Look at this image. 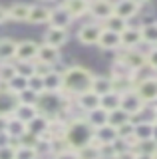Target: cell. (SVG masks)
<instances>
[{
  "label": "cell",
  "instance_id": "obj_1",
  "mask_svg": "<svg viewBox=\"0 0 157 159\" xmlns=\"http://www.w3.org/2000/svg\"><path fill=\"white\" fill-rule=\"evenodd\" d=\"M72 103H74V98L70 93L62 92H44L40 93V99H38V111L48 116L50 119H56V117H66L68 119V113L72 111Z\"/></svg>",
  "mask_w": 157,
  "mask_h": 159
},
{
  "label": "cell",
  "instance_id": "obj_2",
  "mask_svg": "<svg viewBox=\"0 0 157 159\" xmlns=\"http://www.w3.org/2000/svg\"><path fill=\"white\" fill-rule=\"evenodd\" d=\"M94 135H96V129L86 119V116H72L68 119L64 137H66L68 145L72 149H80V147L87 145V143H92L94 141Z\"/></svg>",
  "mask_w": 157,
  "mask_h": 159
},
{
  "label": "cell",
  "instance_id": "obj_3",
  "mask_svg": "<svg viewBox=\"0 0 157 159\" xmlns=\"http://www.w3.org/2000/svg\"><path fill=\"white\" fill-rule=\"evenodd\" d=\"M94 74L84 66H70L64 72V92L70 93L72 98L92 89Z\"/></svg>",
  "mask_w": 157,
  "mask_h": 159
},
{
  "label": "cell",
  "instance_id": "obj_4",
  "mask_svg": "<svg viewBox=\"0 0 157 159\" xmlns=\"http://www.w3.org/2000/svg\"><path fill=\"white\" fill-rule=\"evenodd\" d=\"M117 60L121 64H125L133 74H139L147 68V54H143L139 48H129V50L121 48L117 52Z\"/></svg>",
  "mask_w": 157,
  "mask_h": 159
},
{
  "label": "cell",
  "instance_id": "obj_5",
  "mask_svg": "<svg viewBox=\"0 0 157 159\" xmlns=\"http://www.w3.org/2000/svg\"><path fill=\"white\" fill-rule=\"evenodd\" d=\"M135 92L139 93V98L143 99L147 106L157 103V76L139 78V82L135 84Z\"/></svg>",
  "mask_w": 157,
  "mask_h": 159
},
{
  "label": "cell",
  "instance_id": "obj_6",
  "mask_svg": "<svg viewBox=\"0 0 157 159\" xmlns=\"http://www.w3.org/2000/svg\"><path fill=\"white\" fill-rule=\"evenodd\" d=\"M101 26L100 22H96V20H92V22H86L82 24L80 30H78V40H80L82 44H86V46H97V42H100V36H101Z\"/></svg>",
  "mask_w": 157,
  "mask_h": 159
},
{
  "label": "cell",
  "instance_id": "obj_7",
  "mask_svg": "<svg viewBox=\"0 0 157 159\" xmlns=\"http://www.w3.org/2000/svg\"><path fill=\"white\" fill-rule=\"evenodd\" d=\"M145 106H147V103L139 98V93H137L135 89L121 93V109H125V111L133 117V121H135L137 116H141V113L145 111Z\"/></svg>",
  "mask_w": 157,
  "mask_h": 159
},
{
  "label": "cell",
  "instance_id": "obj_8",
  "mask_svg": "<svg viewBox=\"0 0 157 159\" xmlns=\"http://www.w3.org/2000/svg\"><path fill=\"white\" fill-rule=\"evenodd\" d=\"M111 14H114V2H111V0H92L90 12H87V16L92 20L104 24Z\"/></svg>",
  "mask_w": 157,
  "mask_h": 159
},
{
  "label": "cell",
  "instance_id": "obj_9",
  "mask_svg": "<svg viewBox=\"0 0 157 159\" xmlns=\"http://www.w3.org/2000/svg\"><path fill=\"white\" fill-rule=\"evenodd\" d=\"M18 103H20V99H18V93L10 92L8 88H0V116L2 117H10L16 113L18 109Z\"/></svg>",
  "mask_w": 157,
  "mask_h": 159
},
{
  "label": "cell",
  "instance_id": "obj_10",
  "mask_svg": "<svg viewBox=\"0 0 157 159\" xmlns=\"http://www.w3.org/2000/svg\"><path fill=\"white\" fill-rule=\"evenodd\" d=\"M97 48L104 50V52H119L121 50V34L111 32V30H101L100 42H97Z\"/></svg>",
  "mask_w": 157,
  "mask_h": 159
},
{
  "label": "cell",
  "instance_id": "obj_11",
  "mask_svg": "<svg viewBox=\"0 0 157 159\" xmlns=\"http://www.w3.org/2000/svg\"><path fill=\"white\" fill-rule=\"evenodd\" d=\"M70 40V32L68 28H56V26H50L44 32V42L50 44V46H56V48H62L64 44Z\"/></svg>",
  "mask_w": 157,
  "mask_h": 159
},
{
  "label": "cell",
  "instance_id": "obj_12",
  "mask_svg": "<svg viewBox=\"0 0 157 159\" xmlns=\"http://www.w3.org/2000/svg\"><path fill=\"white\" fill-rule=\"evenodd\" d=\"M74 102H76V106L80 111H84V116L87 111H92V109L100 107V96H97L96 92H92V89H87V92L80 93V96L74 98Z\"/></svg>",
  "mask_w": 157,
  "mask_h": 159
},
{
  "label": "cell",
  "instance_id": "obj_13",
  "mask_svg": "<svg viewBox=\"0 0 157 159\" xmlns=\"http://www.w3.org/2000/svg\"><path fill=\"white\" fill-rule=\"evenodd\" d=\"M38 48L40 44L34 40H22L16 46V60H26V62H34L38 58Z\"/></svg>",
  "mask_w": 157,
  "mask_h": 159
},
{
  "label": "cell",
  "instance_id": "obj_14",
  "mask_svg": "<svg viewBox=\"0 0 157 159\" xmlns=\"http://www.w3.org/2000/svg\"><path fill=\"white\" fill-rule=\"evenodd\" d=\"M36 60H40V62L50 64V66L56 68V64L62 60V52H60V48L50 46V44L42 42V44H40V48H38V58H36Z\"/></svg>",
  "mask_w": 157,
  "mask_h": 159
},
{
  "label": "cell",
  "instance_id": "obj_15",
  "mask_svg": "<svg viewBox=\"0 0 157 159\" xmlns=\"http://www.w3.org/2000/svg\"><path fill=\"white\" fill-rule=\"evenodd\" d=\"M72 22H74V18H72V14L68 12L66 8L62 6H56V8H52V14H50V26H56V28H68L70 30L72 26Z\"/></svg>",
  "mask_w": 157,
  "mask_h": 159
},
{
  "label": "cell",
  "instance_id": "obj_16",
  "mask_svg": "<svg viewBox=\"0 0 157 159\" xmlns=\"http://www.w3.org/2000/svg\"><path fill=\"white\" fill-rule=\"evenodd\" d=\"M139 4H135L133 0H117V2H114V14H117V16L125 18L127 22H129L131 18L137 16V12H139Z\"/></svg>",
  "mask_w": 157,
  "mask_h": 159
},
{
  "label": "cell",
  "instance_id": "obj_17",
  "mask_svg": "<svg viewBox=\"0 0 157 159\" xmlns=\"http://www.w3.org/2000/svg\"><path fill=\"white\" fill-rule=\"evenodd\" d=\"M48 127H50V117L40 113V111H38V116L34 117L32 121H28V131L34 133V135H38L40 139H46Z\"/></svg>",
  "mask_w": 157,
  "mask_h": 159
},
{
  "label": "cell",
  "instance_id": "obj_18",
  "mask_svg": "<svg viewBox=\"0 0 157 159\" xmlns=\"http://www.w3.org/2000/svg\"><path fill=\"white\" fill-rule=\"evenodd\" d=\"M141 44H143V38H141V28L127 26L125 32H121V48H125V50L139 48Z\"/></svg>",
  "mask_w": 157,
  "mask_h": 159
},
{
  "label": "cell",
  "instance_id": "obj_19",
  "mask_svg": "<svg viewBox=\"0 0 157 159\" xmlns=\"http://www.w3.org/2000/svg\"><path fill=\"white\" fill-rule=\"evenodd\" d=\"M90 4H92V0H64L62 6L72 14L74 20H76V18H82L90 12Z\"/></svg>",
  "mask_w": 157,
  "mask_h": 159
},
{
  "label": "cell",
  "instance_id": "obj_20",
  "mask_svg": "<svg viewBox=\"0 0 157 159\" xmlns=\"http://www.w3.org/2000/svg\"><path fill=\"white\" fill-rule=\"evenodd\" d=\"M26 131H28V123H26V121L18 119L16 116H10V117H8L6 131H4V133H6L10 139H16V141H18V139H20Z\"/></svg>",
  "mask_w": 157,
  "mask_h": 159
},
{
  "label": "cell",
  "instance_id": "obj_21",
  "mask_svg": "<svg viewBox=\"0 0 157 159\" xmlns=\"http://www.w3.org/2000/svg\"><path fill=\"white\" fill-rule=\"evenodd\" d=\"M30 6L32 4H26V2H14L12 6H8V20H12V22H28Z\"/></svg>",
  "mask_w": 157,
  "mask_h": 159
},
{
  "label": "cell",
  "instance_id": "obj_22",
  "mask_svg": "<svg viewBox=\"0 0 157 159\" xmlns=\"http://www.w3.org/2000/svg\"><path fill=\"white\" fill-rule=\"evenodd\" d=\"M50 14H52V8L44 6V4H32L28 22L30 24H48L50 22Z\"/></svg>",
  "mask_w": 157,
  "mask_h": 159
},
{
  "label": "cell",
  "instance_id": "obj_23",
  "mask_svg": "<svg viewBox=\"0 0 157 159\" xmlns=\"http://www.w3.org/2000/svg\"><path fill=\"white\" fill-rule=\"evenodd\" d=\"M18 42L12 38H0V62H14L16 60Z\"/></svg>",
  "mask_w": 157,
  "mask_h": 159
},
{
  "label": "cell",
  "instance_id": "obj_24",
  "mask_svg": "<svg viewBox=\"0 0 157 159\" xmlns=\"http://www.w3.org/2000/svg\"><path fill=\"white\" fill-rule=\"evenodd\" d=\"M44 88H46V92H62L64 89V72H58L54 68L48 76H44Z\"/></svg>",
  "mask_w": 157,
  "mask_h": 159
},
{
  "label": "cell",
  "instance_id": "obj_25",
  "mask_svg": "<svg viewBox=\"0 0 157 159\" xmlns=\"http://www.w3.org/2000/svg\"><path fill=\"white\" fill-rule=\"evenodd\" d=\"M115 139H117V129L111 127L110 123L96 129V135H94V143H96V145H101V143H114Z\"/></svg>",
  "mask_w": 157,
  "mask_h": 159
},
{
  "label": "cell",
  "instance_id": "obj_26",
  "mask_svg": "<svg viewBox=\"0 0 157 159\" xmlns=\"http://www.w3.org/2000/svg\"><path fill=\"white\" fill-rule=\"evenodd\" d=\"M92 92H96L100 98L110 93V92H114V80H111V76H94Z\"/></svg>",
  "mask_w": 157,
  "mask_h": 159
},
{
  "label": "cell",
  "instance_id": "obj_27",
  "mask_svg": "<svg viewBox=\"0 0 157 159\" xmlns=\"http://www.w3.org/2000/svg\"><path fill=\"white\" fill-rule=\"evenodd\" d=\"M107 117H110V111H107V109H104L101 106L86 113V119L92 123V127H94V129L101 127V125H107Z\"/></svg>",
  "mask_w": 157,
  "mask_h": 159
},
{
  "label": "cell",
  "instance_id": "obj_28",
  "mask_svg": "<svg viewBox=\"0 0 157 159\" xmlns=\"http://www.w3.org/2000/svg\"><path fill=\"white\" fill-rule=\"evenodd\" d=\"M141 38H143V44L147 46H157V22L155 20H149V22L141 24Z\"/></svg>",
  "mask_w": 157,
  "mask_h": 159
},
{
  "label": "cell",
  "instance_id": "obj_29",
  "mask_svg": "<svg viewBox=\"0 0 157 159\" xmlns=\"http://www.w3.org/2000/svg\"><path fill=\"white\" fill-rule=\"evenodd\" d=\"M105 30H111V32H117V34H121V32H125L127 26H129V22H127L125 18H121V16H117V14H111L110 18L105 20L104 24H101Z\"/></svg>",
  "mask_w": 157,
  "mask_h": 159
},
{
  "label": "cell",
  "instance_id": "obj_30",
  "mask_svg": "<svg viewBox=\"0 0 157 159\" xmlns=\"http://www.w3.org/2000/svg\"><path fill=\"white\" fill-rule=\"evenodd\" d=\"M153 121H135V139L137 141H145V139H153Z\"/></svg>",
  "mask_w": 157,
  "mask_h": 159
},
{
  "label": "cell",
  "instance_id": "obj_31",
  "mask_svg": "<svg viewBox=\"0 0 157 159\" xmlns=\"http://www.w3.org/2000/svg\"><path fill=\"white\" fill-rule=\"evenodd\" d=\"M127 121H133V117H131L125 109L117 107V109H114V111H110L107 123H110L111 127H119V125H123V123H127Z\"/></svg>",
  "mask_w": 157,
  "mask_h": 159
},
{
  "label": "cell",
  "instance_id": "obj_32",
  "mask_svg": "<svg viewBox=\"0 0 157 159\" xmlns=\"http://www.w3.org/2000/svg\"><path fill=\"white\" fill-rule=\"evenodd\" d=\"M100 106L104 109H107V111H114V109L121 107V93L110 92V93H105V96H101L100 98Z\"/></svg>",
  "mask_w": 157,
  "mask_h": 159
},
{
  "label": "cell",
  "instance_id": "obj_33",
  "mask_svg": "<svg viewBox=\"0 0 157 159\" xmlns=\"http://www.w3.org/2000/svg\"><path fill=\"white\" fill-rule=\"evenodd\" d=\"M14 116L28 123V121H32V119L38 116V107L36 106H26V103H18V109H16Z\"/></svg>",
  "mask_w": 157,
  "mask_h": 159
},
{
  "label": "cell",
  "instance_id": "obj_34",
  "mask_svg": "<svg viewBox=\"0 0 157 159\" xmlns=\"http://www.w3.org/2000/svg\"><path fill=\"white\" fill-rule=\"evenodd\" d=\"M16 147L18 141L8 137L4 143H0V159H16Z\"/></svg>",
  "mask_w": 157,
  "mask_h": 159
},
{
  "label": "cell",
  "instance_id": "obj_35",
  "mask_svg": "<svg viewBox=\"0 0 157 159\" xmlns=\"http://www.w3.org/2000/svg\"><path fill=\"white\" fill-rule=\"evenodd\" d=\"M78 151V157L80 159H100V145H96L94 141L87 143V145L76 149Z\"/></svg>",
  "mask_w": 157,
  "mask_h": 159
},
{
  "label": "cell",
  "instance_id": "obj_36",
  "mask_svg": "<svg viewBox=\"0 0 157 159\" xmlns=\"http://www.w3.org/2000/svg\"><path fill=\"white\" fill-rule=\"evenodd\" d=\"M16 66H14V62H0V82L8 84L10 80L16 76Z\"/></svg>",
  "mask_w": 157,
  "mask_h": 159
},
{
  "label": "cell",
  "instance_id": "obj_37",
  "mask_svg": "<svg viewBox=\"0 0 157 159\" xmlns=\"http://www.w3.org/2000/svg\"><path fill=\"white\" fill-rule=\"evenodd\" d=\"M137 153H143V155H157V141L155 139H145V141H139L135 147Z\"/></svg>",
  "mask_w": 157,
  "mask_h": 159
},
{
  "label": "cell",
  "instance_id": "obj_38",
  "mask_svg": "<svg viewBox=\"0 0 157 159\" xmlns=\"http://www.w3.org/2000/svg\"><path fill=\"white\" fill-rule=\"evenodd\" d=\"M28 88V78H24V76H20V74H16L10 82H8V89L10 92H14V93H20V92H24V89Z\"/></svg>",
  "mask_w": 157,
  "mask_h": 159
},
{
  "label": "cell",
  "instance_id": "obj_39",
  "mask_svg": "<svg viewBox=\"0 0 157 159\" xmlns=\"http://www.w3.org/2000/svg\"><path fill=\"white\" fill-rule=\"evenodd\" d=\"M36 62V60H34ZM34 62H26V60H14V66H16V72L24 78L34 76Z\"/></svg>",
  "mask_w": 157,
  "mask_h": 159
},
{
  "label": "cell",
  "instance_id": "obj_40",
  "mask_svg": "<svg viewBox=\"0 0 157 159\" xmlns=\"http://www.w3.org/2000/svg\"><path fill=\"white\" fill-rule=\"evenodd\" d=\"M18 99H20V103H26V106H38V99H40V93H36L34 89L26 88L24 92L18 93Z\"/></svg>",
  "mask_w": 157,
  "mask_h": 159
},
{
  "label": "cell",
  "instance_id": "obj_41",
  "mask_svg": "<svg viewBox=\"0 0 157 159\" xmlns=\"http://www.w3.org/2000/svg\"><path fill=\"white\" fill-rule=\"evenodd\" d=\"M16 159H40L36 147H26V145H18L16 147Z\"/></svg>",
  "mask_w": 157,
  "mask_h": 159
},
{
  "label": "cell",
  "instance_id": "obj_42",
  "mask_svg": "<svg viewBox=\"0 0 157 159\" xmlns=\"http://www.w3.org/2000/svg\"><path fill=\"white\" fill-rule=\"evenodd\" d=\"M115 129H117V137L129 139V137L135 135V121H127V123H123V125H119Z\"/></svg>",
  "mask_w": 157,
  "mask_h": 159
},
{
  "label": "cell",
  "instance_id": "obj_43",
  "mask_svg": "<svg viewBox=\"0 0 157 159\" xmlns=\"http://www.w3.org/2000/svg\"><path fill=\"white\" fill-rule=\"evenodd\" d=\"M28 88L34 89L36 93H44V92H46V88H44V78L38 76V74L30 76V78H28Z\"/></svg>",
  "mask_w": 157,
  "mask_h": 159
},
{
  "label": "cell",
  "instance_id": "obj_44",
  "mask_svg": "<svg viewBox=\"0 0 157 159\" xmlns=\"http://www.w3.org/2000/svg\"><path fill=\"white\" fill-rule=\"evenodd\" d=\"M117 151L114 147V143H101L100 145V159H115Z\"/></svg>",
  "mask_w": 157,
  "mask_h": 159
},
{
  "label": "cell",
  "instance_id": "obj_45",
  "mask_svg": "<svg viewBox=\"0 0 157 159\" xmlns=\"http://www.w3.org/2000/svg\"><path fill=\"white\" fill-rule=\"evenodd\" d=\"M38 143H40V137L30 133V131H26L20 139H18V145H26V147H38Z\"/></svg>",
  "mask_w": 157,
  "mask_h": 159
},
{
  "label": "cell",
  "instance_id": "obj_46",
  "mask_svg": "<svg viewBox=\"0 0 157 159\" xmlns=\"http://www.w3.org/2000/svg\"><path fill=\"white\" fill-rule=\"evenodd\" d=\"M54 70V66H50V64H44V62H40V60H36L34 62V74H38V76H48Z\"/></svg>",
  "mask_w": 157,
  "mask_h": 159
},
{
  "label": "cell",
  "instance_id": "obj_47",
  "mask_svg": "<svg viewBox=\"0 0 157 159\" xmlns=\"http://www.w3.org/2000/svg\"><path fill=\"white\" fill-rule=\"evenodd\" d=\"M147 68L157 74V46H153L147 52Z\"/></svg>",
  "mask_w": 157,
  "mask_h": 159
},
{
  "label": "cell",
  "instance_id": "obj_48",
  "mask_svg": "<svg viewBox=\"0 0 157 159\" xmlns=\"http://www.w3.org/2000/svg\"><path fill=\"white\" fill-rule=\"evenodd\" d=\"M54 159H80V157H78V151H76V149H66V151L54 155Z\"/></svg>",
  "mask_w": 157,
  "mask_h": 159
},
{
  "label": "cell",
  "instance_id": "obj_49",
  "mask_svg": "<svg viewBox=\"0 0 157 159\" xmlns=\"http://www.w3.org/2000/svg\"><path fill=\"white\" fill-rule=\"evenodd\" d=\"M115 159H137V151L135 149H125V151H121Z\"/></svg>",
  "mask_w": 157,
  "mask_h": 159
},
{
  "label": "cell",
  "instance_id": "obj_50",
  "mask_svg": "<svg viewBox=\"0 0 157 159\" xmlns=\"http://www.w3.org/2000/svg\"><path fill=\"white\" fill-rule=\"evenodd\" d=\"M6 20H8V8L0 6V24H4Z\"/></svg>",
  "mask_w": 157,
  "mask_h": 159
},
{
  "label": "cell",
  "instance_id": "obj_51",
  "mask_svg": "<svg viewBox=\"0 0 157 159\" xmlns=\"http://www.w3.org/2000/svg\"><path fill=\"white\" fill-rule=\"evenodd\" d=\"M6 123H8V117L0 116V135H4V131H6Z\"/></svg>",
  "mask_w": 157,
  "mask_h": 159
},
{
  "label": "cell",
  "instance_id": "obj_52",
  "mask_svg": "<svg viewBox=\"0 0 157 159\" xmlns=\"http://www.w3.org/2000/svg\"><path fill=\"white\" fill-rule=\"evenodd\" d=\"M137 159H153L151 155H143V153H137Z\"/></svg>",
  "mask_w": 157,
  "mask_h": 159
},
{
  "label": "cell",
  "instance_id": "obj_53",
  "mask_svg": "<svg viewBox=\"0 0 157 159\" xmlns=\"http://www.w3.org/2000/svg\"><path fill=\"white\" fill-rule=\"evenodd\" d=\"M133 2H135V4H139V6H145V4L149 2V0H133Z\"/></svg>",
  "mask_w": 157,
  "mask_h": 159
},
{
  "label": "cell",
  "instance_id": "obj_54",
  "mask_svg": "<svg viewBox=\"0 0 157 159\" xmlns=\"http://www.w3.org/2000/svg\"><path fill=\"white\" fill-rule=\"evenodd\" d=\"M151 121H153V123H157V106L153 107V119H151Z\"/></svg>",
  "mask_w": 157,
  "mask_h": 159
},
{
  "label": "cell",
  "instance_id": "obj_55",
  "mask_svg": "<svg viewBox=\"0 0 157 159\" xmlns=\"http://www.w3.org/2000/svg\"><path fill=\"white\" fill-rule=\"evenodd\" d=\"M153 139H155V141H157V123H155V125H153Z\"/></svg>",
  "mask_w": 157,
  "mask_h": 159
},
{
  "label": "cell",
  "instance_id": "obj_56",
  "mask_svg": "<svg viewBox=\"0 0 157 159\" xmlns=\"http://www.w3.org/2000/svg\"><path fill=\"white\" fill-rule=\"evenodd\" d=\"M44 2H52V0H44Z\"/></svg>",
  "mask_w": 157,
  "mask_h": 159
},
{
  "label": "cell",
  "instance_id": "obj_57",
  "mask_svg": "<svg viewBox=\"0 0 157 159\" xmlns=\"http://www.w3.org/2000/svg\"><path fill=\"white\" fill-rule=\"evenodd\" d=\"M153 159H157V155H153Z\"/></svg>",
  "mask_w": 157,
  "mask_h": 159
}]
</instances>
